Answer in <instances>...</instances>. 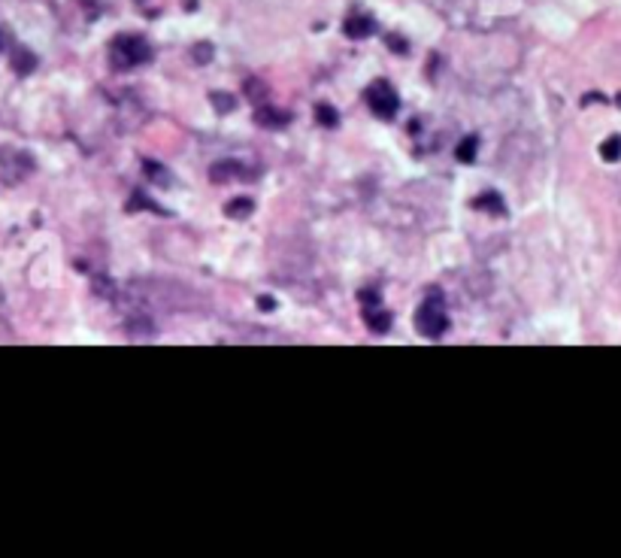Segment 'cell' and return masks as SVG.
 <instances>
[{"instance_id":"44dd1931","label":"cell","mask_w":621,"mask_h":558,"mask_svg":"<svg viewBox=\"0 0 621 558\" xmlns=\"http://www.w3.org/2000/svg\"><path fill=\"white\" fill-rule=\"evenodd\" d=\"M618 107H621V95H618Z\"/></svg>"},{"instance_id":"7a4b0ae2","label":"cell","mask_w":621,"mask_h":558,"mask_svg":"<svg viewBox=\"0 0 621 558\" xmlns=\"http://www.w3.org/2000/svg\"><path fill=\"white\" fill-rule=\"evenodd\" d=\"M152 58V49L142 37H134V34H121L113 40V64L118 70H130V67H140L146 64Z\"/></svg>"},{"instance_id":"8fae6325","label":"cell","mask_w":621,"mask_h":558,"mask_svg":"<svg viewBox=\"0 0 621 558\" xmlns=\"http://www.w3.org/2000/svg\"><path fill=\"white\" fill-rule=\"evenodd\" d=\"M13 67L18 70V73H30V70L37 67V58L27 52V49H18L16 58H13Z\"/></svg>"},{"instance_id":"52a82bcc","label":"cell","mask_w":621,"mask_h":558,"mask_svg":"<svg viewBox=\"0 0 621 558\" xmlns=\"http://www.w3.org/2000/svg\"><path fill=\"white\" fill-rule=\"evenodd\" d=\"M252 210H254V204H252L249 198H237V200H230V204L225 207V212H228L230 219H249Z\"/></svg>"},{"instance_id":"4fadbf2b","label":"cell","mask_w":621,"mask_h":558,"mask_svg":"<svg viewBox=\"0 0 621 558\" xmlns=\"http://www.w3.org/2000/svg\"><path fill=\"white\" fill-rule=\"evenodd\" d=\"M315 116H319V121H321L324 128H333V125H337V109L328 107V104H321L319 109H315Z\"/></svg>"},{"instance_id":"3957f363","label":"cell","mask_w":621,"mask_h":558,"mask_svg":"<svg viewBox=\"0 0 621 558\" xmlns=\"http://www.w3.org/2000/svg\"><path fill=\"white\" fill-rule=\"evenodd\" d=\"M367 104L379 119H394L397 107H400V97H397V91L388 83H373L367 88Z\"/></svg>"},{"instance_id":"d6986e66","label":"cell","mask_w":621,"mask_h":558,"mask_svg":"<svg viewBox=\"0 0 621 558\" xmlns=\"http://www.w3.org/2000/svg\"><path fill=\"white\" fill-rule=\"evenodd\" d=\"M388 43L394 46V52H406V43H403V40H397V37H388Z\"/></svg>"},{"instance_id":"ac0fdd59","label":"cell","mask_w":621,"mask_h":558,"mask_svg":"<svg viewBox=\"0 0 621 558\" xmlns=\"http://www.w3.org/2000/svg\"><path fill=\"white\" fill-rule=\"evenodd\" d=\"M94 289H97V294H104V298H106V294H113V291H116V289L109 286L106 279H94Z\"/></svg>"},{"instance_id":"ffe728a7","label":"cell","mask_w":621,"mask_h":558,"mask_svg":"<svg viewBox=\"0 0 621 558\" xmlns=\"http://www.w3.org/2000/svg\"><path fill=\"white\" fill-rule=\"evenodd\" d=\"M6 46V34H4V28H0V49Z\"/></svg>"},{"instance_id":"5bb4252c","label":"cell","mask_w":621,"mask_h":558,"mask_svg":"<svg viewBox=\"0 0 621 558\" xmlns=\"http://www.w3.org/2000/svg\"><path fill=\"white\" fill-rule=\"evenodd\" d=\"M146 167H149V170H146V174H149L152 179H155V182H158V186H167V182H170V176H167V170H164V167H158V164H155V161H146Z\"/></svg>"},{"instance_id":"6da1fadb","label":"cell","mask_w":621,"mask_h":558,"mask_svg":"<svg viewBox=\"0 0 621 558\" xmlns=\"http://www.w3.org/2000/svg\"><path fill=\"white\" fill-rule=\"evenodd\" d=\"M445 328H449V316H445V303H443V294L440 291H431L424 298V303L419 307V313H415V331L422 334V337H443Z\"/></svg>"},{"instance_id":"9a60e30c","label":"cell","mask_w":621,"mask_h":558,"mask_svg":"<svg viewBox=\"0 0 621 558\" xmlns=\"http://www.w3.org/2000/svg\"><path fill=\"white\" fill-rule=\"evenodd\" d=\"M212 104L219 107V113H230V109L237 107V100H230V95H221L219 91V95H212Z\"/></svg>"},{"instance_id":"277c9868","label":"cell","mask_w":621,"mask_h":558,"mask_svg":"<svg viewBox=\"0 0 621 558\" xmlns=\"http://www.w3.org/2000/svg\"><path fill=\"white\" fill-rule=\"evenodd\" d=\"M345 37H352V40H364V37H370L373 30H376V25H373V18L370 16H352L349 22H345Z\"/></svg>"},{"instance_id":"8992f818","label":"cell","mask_w":621,"mask_h":558,"mask_svg":"<svg viewBox=\"0 0 621 558\" xmlns=\"http://www.w3.org/2000/svg\"><path fill=\"white\" fill-rule=\"evenodd\" d=\"M258 125H264V128H282L285 121H288V113H282V109H258Z\"/></svg>"},{"instance_id":"7c38bea8","label":"cell","mask_w":621,"mask_h":558,"mask_svg":"<svg viewBox=\"0 0 621 558\" xmlns=\"http://www.w3.org/2000/svg\"><path fill=\"white\" fill-rule=\"evenodd\" d=\"M237 164L233 161H225V164H216L209 170V176H212V182H225V179H230V176H237Z\"/></svg>"},{"instance_id":"e0dca14e","label":"cell","mask_w":621,"mask_h":558,"mask_svg":"<svg viewBox=\"0 0 621 558\" xmlns=\"http://www.w3.org/2000/svg\"><path fill=\"white\" fill-rule=\"evenodd\" d=\"M137 207H140V210H158L155 204H152V200H146V198H140V195H137L134 200H130V210H137Z\"/></svg>"},{"instance_id":"ba28073f","label":"cell","mask_w":621,"mask_h":558,"mask_svg":"<svg viewBox=\"0 0 621 558\" xmlns=\"http://www.w3.org/2000/svg\"><path fill=\"white\" fill-rule=\"evenodd\" d=\"M473 207H479V210H491V212H497V216H503L506 212V207H503V200L494 195V191H488V195H482V198H476L473 200Z\"/></svg>"},{"instance_id":"2e32d148","label":"cell","mask_w":621,"mask_h":558,"mask_svg":"<svg viewBox=\"0 0 621 558\" xmlns=\"http://www.w3.org/2000/svg\"><path fill=\"white\" fill-rule=\"evenodd\" d=\"M212 58V49L207 46V43H200V46H195V61H200V64H207V61Z\"/></svg>"},{"instance_id":"30bf717a","label":"cell","mask_w":621,"mask_h":558,"mask_svg":"<svg viewBox=\"0 0 621 558\" xmlns=\"http://www.w3.org/2000/svg\"><path fill=\"white\" fill-rule=\"evenodd\" d=\"M600 158H603V161H618L621 158V137L603 140V146H600Z\"/></svg>"},{"instance_id":"9c48e42d","label":"cell","mask_w":621,"mask_h":558,"mask_svg":"<svg viewBox=\"0 0 621 558\" xmlns=\"http://www.w3.org/2000/svg\"><path fill=\"white\" fill-rule=\"evenodd\" d=\"M476 149H479V140H476V137H467L464 143L455 149V155H457V161H464V164H470V161L476 158Z\"/></svg>"},{"instance_id":"5b68a950","label":"cell","mask_w":621,"mask_h":558,"mask_svg":"<svg viewBox=\"0 0 621 558\" xmlns=\"http://www.w3.org/2000/svg\"><path fill=\"white\" fill-rule=\"evenodd\" d=\"M364 322H367V328H370L373 334H382V331L391 328V316H388V313H385L382 307H379V310L364 307Z\"/></svg>"}]
</instances>
